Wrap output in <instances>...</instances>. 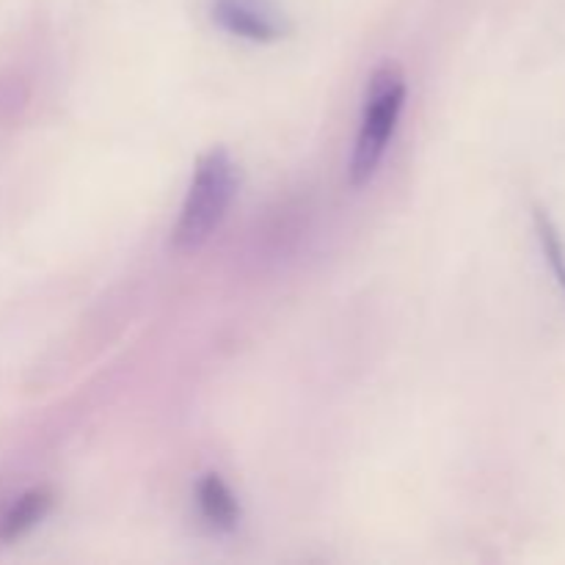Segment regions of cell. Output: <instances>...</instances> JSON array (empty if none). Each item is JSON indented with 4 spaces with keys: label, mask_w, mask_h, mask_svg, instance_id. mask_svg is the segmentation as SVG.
<instances>
[{
    "label": "cell",
    "mask_w": 565,
    "mask_h": 565,
    "mask_svg": "<svg viewBox=\"0 0 565 565\" xmlns=\"http://www.w3.org/2000/svg\"><path fill=\"white\" fill-rule=\"evenodd\" d=\"M237 182V166L224 147H213L199 158L180 218L171 232L174 252H196L215 235L235 202Z\"/></svg>",
    "instance_id": "1"
},
{
    "label": "cell",
    "mask_w": 565,
    "mask_h": 565,
    "mask_svg": "<svg viewBox=\"0 0 565 565\" xmlns=\"http://www.w3.org/2000/svg\"><path fill=\"white\" fill-rule=\"evenodd\" d=\"M406 94L408 86L401 66L386 64L370 77L362 125H359L351 163H348V180L353 188L367 185L379 171L381 160L386 158V149L395 138L397 121L406 108Z\"/></svg>",
    "instance_id": "2"
},
{
    "label": "cell",
    "mask_w": 565,
    "mask_h": 565,
    "mask_svg": "<svg viewBox=\"0 0 565 565\" xmlns=\"http://www.w3.org/2000/svg\"><path fill=\"white\" fill-rule=\"evenodd\" d=\"M213 20L246 42L270 44L290 33V22L276 0H213Z\"/></svg>",
    "instance_id": "3"
},
{
    "label": "cell",
    "mask_w": 565,
    "mask_h": 565,
    "mask_svg": "<svg viewBox=\"0 0 565 565\" xmlns=\"http://www.w3.org/2000/svg\"><path fill=\"white\" fill-rule=\"evenodd\" d=\"M196 502L199 513L207 522L210 530L221 535H230L241 527V502L232 494V489L226 486V480L221 475L207 472L196 486Z\"/></svg>",
    "instance_id": "4"
},
{
    "label": "cell",
    "mask_w": 565,
    "mask_h": 565,
    "mask_svg": "<svg viewBox=\"0 0 565 565\" xmlns=\"http://www.w3.org/2000/svg\"><path fill=\"white\" fill-rule=\"evenodd\" d=\"M53 491L44 489V486L17 497V500L6 508L3 516H0V541H3V544H11V541H20L22 535H28L33 527H39V524L47 519V513L53 511Z\"/></svg>",
    "instance_id": "5"
},
{
    "label": "cell",
    "mask_w": 565,
    "mask_h": 565,
    "mask_svg": "<svg viewBox=\"0 0 565 565\" xmlns=\"http://www.w3.org/2000/svg\"><path fill=\"white\" fill-rule=\"evenodd\" d=\"M535 232H539L541 248H544V257L555 274L557 285L565 290V241L544 207H535Z\"/></svg>",
    "instance_id": "6"
}]
</instances>
